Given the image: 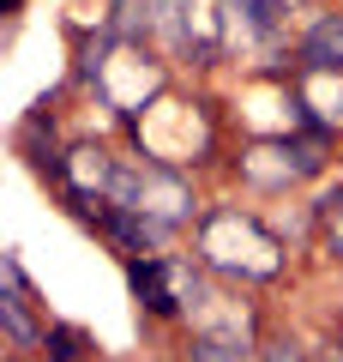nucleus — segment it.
<instances>
[{
  "label": "nucleus",
  "instance_id": "f03ea898",
  "mask_svg": "<svg viewBox=\"0 0 343 362\" xmlns=\"http://www.w3.org/2000/svg\"><path fill=\"white\" fill-rule=\"evenodd\" d=\"M66 181H73L85 199H97V194H109L114 187V169H109V151L102 145H78V151H66Z\"/></svg>",
  "mask_w": 343,
  "mask_h": 362
},
{
  "label": "nucleus",
  "instance_id": "423d86ee",
  "mask_svg": "<svg viewBox=\"0 0 343 362\" xmlns=\"http://www.w3.org/2000/svg\"><path fill=\"white\" fill-rule=\"evenodd\" d=\"M259 362H307V356L295 344H265V356H259Z\"/></svg>",
  "mask_w": 343,
  "mask_h": 362
},
{
  "label": "nucleus",
  "instance_id": "f257e3e1",
  "mask_svg": "<svg viewBox=\"0 0 343 362\" xmlns=\"http://www.w3.org/2000/svg\"><path fill=\"white\" fill-rule=\"evenodd\" d=\"M301 66L307 73H343V13H325L301 37Z\"/></svg>",
  "mask_w": 343,
  "mask_h": 362
},
{
  "label": "nucleus",
  "instance_id": "39448f33",
  "mask_svg": "<svg viewBox=\"0 0 343 362\" xmlns=\"http://www.w3.org/2000/svg\"><path fill=\"white\" fill-rule=\"evenodd\" d=\"M319 211H325V230H331V247H337V254H343V194H337V199H325V206H319Z\"/></svg>",
  "mask_w": 343,
  "mask_h": 362
},
{
  "label": "nucleus",
  "instance_id": "0eeeda50",
  "mask_svg": "<svg viewBox=\"0 0 343 362\" xmlns=\"http://www.w3.org/2000/svg\"><path fill=\"white\" fill-rule=\"evenodd\" d=\"M13 6H18V0H13Z\"/></svg>",
  "mask_w": 343,
  "mask_h": 362
},
{
  "label": "nucleus",
  "instance_id": "7ed1b4c3",
  "mask_svg": "<svg viewBox=\"0 0 343 362\" xmlns=\"http://www.w3.org/2000/svg\"><path fill=\"white\" fill-rule=\"evenodd\" d=\"M42 356L49 362H78L85 356V332H78V326H49V332H42Z\"/></svg>",
  "mask_w": 343,
  "mask_h": 362
},
{
  "label": "nucleus",
  "instance_id": "20e7f679",
  "mask_svg": "<svg viewBox=\"0 0 343 362\" xmlns=\"http://www.w3.org/2000/svg\"><path fill=\"white\" fill-rule=\"evenodd\" d=\"M247 350H235V344H223V338H199L193 344V362H241Z\"/></svg>",
  "mask_w": 343,
  "mask_h": 362
}]
</instances>
